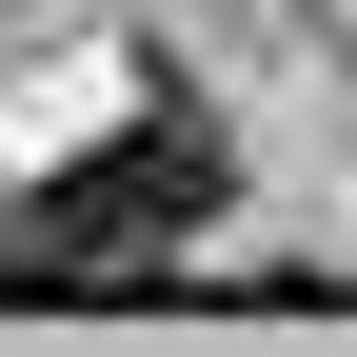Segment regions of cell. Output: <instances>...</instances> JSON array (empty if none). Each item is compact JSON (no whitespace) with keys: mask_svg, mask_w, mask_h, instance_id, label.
I'll return each instance as SVG.
<instances>
[{"mask_svg":"<svg viewBox=\"0 0 357 357\" xmlns=\"http://www.w3.org/2000/svg\"><path fill=\"white\" fill-rule=\"evenodd\" d=\"M199 199H218V139L199 119H139V139H100L79 178H40V278H119V258H159V238H199Z\"/></svg>","mask_w":357,"mask_h":357,"instance_id":"6da1fadb","label":"cell"}]
</instances>
